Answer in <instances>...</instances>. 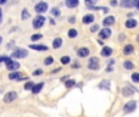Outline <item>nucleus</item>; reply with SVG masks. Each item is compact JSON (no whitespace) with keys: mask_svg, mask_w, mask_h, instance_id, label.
Segmentation results:
<instances>
[{"mask_svg":"<svg viewBox=\"0 0 139 117\" xmlns=\"http://www.w3.org/2000/svg\"><path fill=\"white\" fill-rule=\"evenodd\" d=\"M4 62L6 63V68L10 71H16L17 68H20V63L18 62H16V61L11 60L10 57L6 56V59H5V61Z\"/></svg>","mask_w":139,"mask_h":117,"instance_id":"obj_1","label":"nucleus"},{"mask_svg":"<svg viewBox=\"0 0 139 117\" xmlns=\"http://www.w3.org/2000/svg\"><path fill=\"white\" fill-rule=\"evenodd\" d=\"M27 55H28V51L26 49H17L11 54V57H13V59H23Z\"/></svg>","mask_w":139,"mask_h":117,"instance_id":"obj_2","label":"nucleus"},{"mask_svg":"<svg viewBox=\"0 0 139 117\" xmlns=\"http://www.w3.org/2000/svg\"><path fill=\"white\" fill-rule=\"evenodd\" d=\"M44 23H45V17L41 15L37 16V17L33 20V27H34V28H40V27L44 26Z\"/></svg>","mask_w":139,"mask_h":117,"instance_id":"obj_3","label":"nucleus"},{"mask_svg":"<svg viewBox=\"0 0 139 117\" xmlns=\"http://www.w3.org/2000/svg\"><path fill=\"white\" fill-rule=\"evenodd\" d=\"M34 10H35V12L37 13L45 12V11H48V4L45 3V1H40V3H38L37 5H35Z\"/></svg>","mask_w":139,"mask_h":117,"instance_id":"obj_4","label":"nucleus"},{"mask_svg":"<svg viewBox=\"0 0 139 117\" xmlns=\"http://www.w3.org/2000/svg\"><path fill=\"white\" fill-rule=\"evenodd\" d=\"M88 67L93 71H96L99 68V60L98 57H90L88 61Z\"/></svg>","mask_w":139,"mask_h":117,"instance_id":"obj_5","label":"nucleus"},{"mask_svg":"<svg viewBox=\"0 0 139 117\" xmlns=\"http://www.w3.org/2000/svg\"><path fill=\"white\" fill-rule=\"evenodd\" d=\"M17 99V93L16 92H9L4 96V101L5 102H12Z\"/></svg>","mask_w":139,"mask_h":117,"instance_id":"obj_6","label":"nucleus"},{"mask_svg":"<svg viewBox=\"0 0 139 117\" xmlns=\"http://www.w3.org/2000/svg\"><path fill=\"white\" fill-rule=\"evenodd\" d=\"M137 109V102L134 101V100H131L129 102H127L126 105H124V107H123V110H124V112H133V111Z\"/></svg>","mask_w":139,"mask_h":117,"instance_id":"obj_7","label":"nucleus"},{"mask_svg":"<svg viewBox=\"0 0 139 117\" xmlns=\"http://www.w3.org/2000/svg\"><path fill=\"white\" fill-rule=\"evenodd\" d=\"M136 92H137V90L133 88V87H124V88H122V94H123V96H129V95H133Z\"/></svg>","mask_w":139,"mask_h":117,"instance_id":"obj_8","label":"nucleus"},{"mask_svg":"<svg viewBox=\"0 0 139 117\" xmlns=\"http://www.w3.org/2000/svg\"><path fill=\"white\" fill-rule=\"evenodd\" d=\"M111 29L110 28H104V29H101L100 33H99V37H100L101 39H106V38H110V35H111Z\"/></svg>","mask_w":139,"mask_h":117,"instance_id":"obj_9","label":"nucleus"},{"mask_svg":"<svg viewBox=\"0 0 139 117\" xmlns=\"http://www.w3.org/2000/svg\"><path fill=\"white\" fill-rule=\"evenodd\" d=\"M9 78L13 81H22V79H26V77H22V73L20 72H12L9 74Z\"/></svg>","mask_w":139,"mask_h":117,"instance_id":"obj_10","label":"nucleus"},{"mask_svg":"<svg viewBox=\"0 0 139 117\" xmlns=\"http://www.w3.org/2000/svg\"><path fill=\"white\" fill-rule=\"evenodd\" d=\"M120 5L122 7H127V9H129V7H134V0H121Z\"/></svg>","mask_w":139,"mask_h":117,"instance_id":"obj_11","label":"nucleus"},{"mask_svg":"<svg viewBox=\"0 0 139 117\" xmlns=\"http://www.w3.org/2000/svg\"><path fill=\"white\" fill-rule=\"evenodd\" d=\"M99 88L100 89H105V90H109L111 87V82L109 81V79H104V81H101L100 83H99Z\"/></svg>","mask_w":139,"mask_h":117,"instance_id":"obj_12","label":"nucleus"},{"mask_svg":"<svg viewBox=\"0 0 139 117\" xmlns=\"http://www.w3.org/2000/svg\"><path fill=\"white\" fill-rule=\"evenodd\" d=\"M94 22V15L92 13H87L85 16H83V23L84 25H89V23Z\"/></svg>","mask_w":139,"mask_h":117,"instance_id":"obj_13","label":"nucleus"},{"mask_svg":"<svg viewBox=\"0 0 139 117\" xmlns=\"http://www.w3.org/2000/svg\"><path fill=\"white\" fill-rule=\"evenodd\" d=\"M77 55H78L79 57L88 56V55H89V49H88V48H81V49L77 50Z\"/></svg>","mask_w":139,"mask_h":117,"instance_id":"obj_14","label":"nucleus"},{"mask_svg":"<svg viewBox=\"0 0 139 117\" xmlns=\"http://www.w3.org/2000/svg\"><path fill=\"white\" fill-rule=\"evenodd\" d=\"M115 23V17L114 16H108L106 18H104V21H103V25L106 26V27H109V26H112Z\"/></svg>","mask_w":139,"mask_h":117,"instance_id":"obj_15","label":"nucleus"},{"mask_svg":"<svg viewBox=\"0 0 139 117\" xmlns=\"http://www.w3.org/2000/svg\"><path fill=\"white\" fill-rule=\"evenodd\" d=\"M29 48H31V49H33V50H37V51H47V50H49V49H48V46L47 45H29Z\"/></svg>","mask_w":139,"mask_h":117,"instance_id":"obj_16","label":"nucleus"},{"mask_svg":"<svg viewBox=\"0 0 139 117\" xmlns=\"http://www.w3.org/2000/svg\"><path fill=\"white\" fill-rule=\"evenodd\" d=\"M43 87H44V83H38V84H34V86H33V88H32L31 90H32V93H33V94H38L41 89H43Z\"/></svg>","mask_w":139,"mask_h":117,"instance_id":"obj_17","label":"nucleus"},{"mask_svg":"<svg viewBox=\"0 0 139 117\" xmlns=\"http://www.w3.org/2000/svg\"><path fill=\"white\" fill-rule=\"evenodd\" d=\"M79 0H66V6L68 9H73V7L78 6Z\"/></svg>","mask_w":139,"mask_h":117,"instance_id":"obj_18","label":"nucleus"},{"mask_svg":"<svg viewBox=\"0 0 139 117\" xmlns=\"http://www.w3.org/2000/svg\"><path fill=\"white\" fill-rule=\"evenodd\" d=\"M124 26H126L127 28H134V27H137V21L136 20H133V18H131V20H127L126 21V23H124Z\"/></svg>","mask_w":139,"mask_h":117,"instance_id":"obj_19","label":"nucleus"},{"mask_svg":"<svg viewBox=\"0 0 139 117\" xmlns=\"http://www.w3.org/2000/svg\"><path fill=\"white\" fill-rule=\"evenodd\" d=\"M133 51H134V46H133V45H131V44H128V45H126V46H124L123 54L124 55H131V54H133Z\"/></svg>","mask_w":139,"mask_h":117,"instance_id":"obj_20","label":"nucleus"},{"mask_svg":"<svg viewBox=\"0 0 139 117\" xmlns=\"http://www.w3.org/2000/svg\"><path fill=\"white\" fill-rule=\"evenodd\" d=\"M61 45H62V39L61 38H55L54 41H53V48H54V49H59Z\"/></svg>","mask_w":139,"mask_h":117,"instance_id":"obj_21","label":"nucleus"},{"mask_svg":"<svg viewBox=\"0 0 139 117\" xmlns=\"http://www.w3.org/2000/svg\"><path fill=\"white\" fill-rule=\"evenodd\" d=\"M112 54V49L109 46H105L103 50H101V55L103 56H110V55Z\"/></svg>","mask_w":139,"mask_h":117,"instance_id":"obj_22","label":"nucleus"},{"mask_svg":"<svg viewBox=\"0 0 139 117\" xmlns=\"http://www.w3.org/2000/svg\"><path fill=\"white\" fill-rule=\"evenodd\" d=\"M85 6L88 7V9H90V7L95 6V4L98 3V0H85Z\"/></svg>","mask_w":139,"mask_h":117,"instance_id":"obj_23","label":"nucleus"},{"mask_svg":"<svg viewBox=\"0 0 139 117\" xmlns=\"http://www.w3.org/2000/svg\"><path fill=\"white\" fill-rule=\"evenodd\" d=\"M28 17H29V12H28V10H27V9L22 10V13H21V18H22L23 21H26V20H28Z\"/></svg>","mask_w":139,"mask_h":117,"instance_id":"obj_24","label":"nucleus"},{"mask_svg":"<svg viewBox=\"0 0 139 117\" xmlns=\"http://www.w3.org/2000/svg\"><path fill=\"white\" fill-rule=\"evenodd\" d=\"M123 67L126 68V70H132V68H134V65H133L131 61H124V62H123Z\"/></svg>","mask_w":139,"mask_h":117,"instance_id":"obj_25","label":"nucleus"},{"mask_svg":"<svg viewBox=\"0 0 139 117\" xmlns=\"http://www.w3.org/2000/svg\"><path fill=\"white\" fill-rule=\"evenodd\" d=\"M67 35H68L70 38H76V37H77V31H76L75 28L70 29V31H68V33H67Z\"/></svg>","mask_w":139,"mask_h":117,"instance_id":"obj_26","label":"nucleus"},{"mask_svg":"<svg viewBox=\"0 0 139 117\" xmlns=\"http://www.w3.org/2000/svg\"><path fill=\"white\" fill-rule=\"evenodd\" d=\"M75 84H76V82H75L73 79H68V81H66V83H65V87H66V88H72Z\"/></svg>","mask_w":139,"mask_h":117,"instance_id":"obj_27","label":"nucleus"},{"mask_svg":"<svg viewBox=\"0 0 139 117\" xmlns=\"http://www.w3.org/2000/svg\"><path fill=\"white\" fill-rule=\"evenodd\" d=\"M70 61H71V57H70V56H62V57H61V63H63V65L70 63Z\"/></svg>","mask_w":139,"mask_h":117,"instance_id":"obj_28","label":"nucleus"},{"mask_svg":"<svg viewBox=\"0 0 139 117\" xmlns=\"http://www.w3.org/2000/svg\"><path fill=\"white\" fill-rule=\"evenodd\" d=\"M33 86H34V83L32 82V81H29V82H27L25 84V89L26 90H31V89L33 88Z\"/></svg>","mask_w":139,"mask_h":117,"instance_id":"obj_29","label":"nucleus"},{"mask_svg":"<svg viewBox=\"0 0 139 117\" xmlns=\"http://www.w3.org/2000/svg\"><path fill=\"white\" fill-rule=\"evenodd\" d=\"M53 62H54V57L53 56H48L44 60V65H51Z\"/></svg>","mask_w":139,"mask_h":117,"instance_id":"obj_30","label":"nucleus"},{"mask_svg":"<svg viewBox=\"0 0 139 117\" xmlns=\"http://www.w3.org/2000/svg\"><path fill=\"white\" fill-rule=\"evenodd\" d=\"M132 81H133V82H134V83H138L139 82V73H133V74H132Z\"/></svg>","mask_w":139,"mask_h":117,"instance_id":"obj_31","label":"nucleus"},{"mask_svg":"<svg viewBox=\"0 0 139 117\" xmlns=\"http://www.w3.org/2000/svg\"><path fill=\"white\" fill-rule=\"evenodd\" d=\"M41 38H43V34H33V35H32V37H31V39H32V40H39V39H41Z\"/></svg>","mask_w":139,"mask_h":117,"instance_id":"obj_32","label":"nucleus"},{"mask_svg":"<svg viewBox=\"0 0 139 117\" xmlns=\"http://www.w3.org/2000/svg\"><path fill=\"white\" fill-rule=\"evenodd\" d=\"M51 15L54 16H59L60 15V10L56 9V7H54V9H51Z\"/></svg>","mask_w":139,"mask_h":117,"instance_id":"obj_33","label":"nucleus"},{"mask_svg":"<svg viewBox=\"0 0 139 117\" xmlns=\"http://www.w3.org/2000/svg\"><path fill=\"white\" fill-rule=\"evenodd\" d=\"M41 73H43L41 70H35L34 72H33V74H34V76H38V74H41Z\"/></svg>","mask_w":139,"mask_h":117,"instance_id":"obj_34","label":"nucleus"},{"mask_svg":"<svg viewBox=\"0 0 139 117\" xmlns=\"http://www.w3.org/2000/svg\"><path fill=\"white\" fill-rule=\"evenodd\" d=\"M68 22L75 23V22H76V17H75V16H72V17H70V18H68Z\"/></svg>","mask_w":139,"mask_h":117,"instance_id":"obj_35","label":"nucleus"},{"mask_svg":"<svg viewBox=\"0 0 139 117\" xmlns=\"http://www.w3.org/2000/svg\"><path fill=\"white\" fill-rule=\"evenodd\" d=\"M134 7L139 9V0H134Z\"/></svg>","mask_w":139,"mask_h":117,"instance_id":"obj_36","label":"nucleus"},{"mask_svg":"<svg viewBox=\"0 0 139 117\" xmlns=\"http://www.w3.org/2000/svg\"><path fill=\"white\" fill-rule=\"evenodd\" d=\"M98 28H99L98 26H93L92 28H90V31H92V32H96V31H98Z\"/></svg>","mask_w":139,"mask_h":117,"instance_id":"obj_37","label":"nucleus"},{"mask_svg":"<svg viewBox=\"0 0 139 117\" xmlns=\"http://www.w3.org/2000/svg\"><path fill=\"white\" fill-rule=\"evenodd\" d=\"M111 5H112V6H116L117 1H116V0H111Z\"/></svg>","mask_w":139,"mask_h":117,"instance_id":"obj_38","label":"nucleus"},{"mask_svg":"<svg viewBox=\"0 0 139 117\" xmlns=\"http://www.w3.org/2000/svg\"><path fill=\"white\" fill-rule=\"evenodd\" d=\"M111 71H114V68H112L111 66H109L108 68H106V72H111Z\"/></svg>","mask_w":139,"mask_h":117,"instance_id":"obj_39","label":"nucleus"},{"mask_svg":"<svg viewBox=\"0 0 139 117\" xmlns=\"http://www.w3.org/2000/svg\"><path fill=\"white\" fill-rule=\"evenodd\" d=\"M5 59H6V56H0V62H4Z\"/></svg>","mask_w":139,"mask_h":117,"instance_id":"obj_40","label":"nucleus"},{"mask_svg":"<svg viewBox=\"0 0 139 117\" xmlns=\"http://www.w3.org/2000/svg\"><path fill=\"white\" fill-rule=\"evenodd\" d=\"M1 20H3V11L0 10V22H1Z\"/></svg>","mask_w":139,"mask_h":117,"instance_id":"obj_41","label":"nucleus"},{"mask_svg":"<svg viewBox=\"0 0 139 117\" xmlns=\"http://www.w3.org/2000/svg\"><path fill=\"white\" fill-rule=\"evenodd\" d=\"M7 0H0V5H3V4H5Z\"/></svg>","mask_w":139,"mask_h":117,"instance_id":"obj_42","label":"nucleus"},{"mask_svg":"<svg viewBox=\"0 0 139 117\" xmlns=\"http://www.w3.org/2000/svg\"><path fill=\"white\" fill-rule=\"evenodd\" d=\"M67 78H68V77H67V76H65V77H62V78H61V81H62V82H63V81H66Z\"/></svg>","mask_w":139,"mask_h":117,"instance_id":"obj_43","label":"nucleus"},{"mask_svg":"<svg viewBox=\"0 0 139 117\" xmlns=\"http://www.w3.org/2000/svg\"><path fill=\"white\" fill-rule=\"evenodd\" d=\"M1 40H3V38H1V37H0V43H1Z\"/></svg>","mask_w":139,"mask_h":117,"instance_id":"obj_44","label":"nucleus"}]
</instances>
